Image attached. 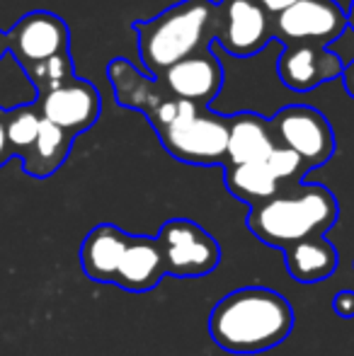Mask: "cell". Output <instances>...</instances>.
Listing matches in <instances>:
<instances>
[{
    "label": "cell",
    "mask_w": 354,
    "mask_h": 356,
    "mask_svg": "<svg viewBox=\"0 0 354 356\" xmlns=\"http://www.w3.org/2000/svg\"><path fill=\"white\" fill-rule=\"evenodd\" d=\"M293 308L279 291L246 286L231 291L209 315V337L228 354H262L291 334Z\"/></svg>",
    "instance_id": "6da1fadb"
},
{
    "label": "cell",
    "mask_w": 354,
    "mask_h": 356,
    "mask_svg": "<svg viewBox=\"0 0 354 356\" xmlns=\"http://www.w3.org/2000/svg\"><path fill=\"white\" fill-rule=\"evenodd\" d=\"M214 0H182L158 17L134 22L136 47L146 75L158 80L168 68L214 47Z\"/></svg>",
    "instance_id": "7a4b0ae2"
},
{
    "label": "cell",
    "mask_w": 354,
    "mask_h": 356,
    "mask_svg": "<svg viewBox=\"0 0 354 356\" xmlns=\"http://www.w3.org/2000/svg\"><path fill=\"white\" fill-rule=\"evenodd\" d=\"M340 207L335 194L323 184H293L284 187L269 202L252 207L248 228L260 243L287 250L311 238H323L337 223Z\"/></svg>",
    "instance_id": "3957f363"
},
{
    "label": "cell",
    "mask_w": 354,
    "mask_h": 356,
    "mask_svg": "<svg viewBox=\"0 0 354 356\" xmlns=\"http://www.w3.org/2000/svg\"><path fill=\"white\" fill-rule=\"evenodd\" d=\"M231 117L192 107L158 134L172 158L189 165H226Z\"/></svg>",
    "instance_id": "277c9868"
},
{
    "label": "cell",
    "mask_w": 354,
    "mask_h": 356,
    "mask_svg": "<svg viewBox=\"0 0 354 356\" xmlns=\"http://www.w3.org/2000/svg\"><path fill=\"white\" fill-rule=\"evenodd\" d=\"M107 78L112 83L114 99L122 107L136 109L143 117L151 122V127L156 129V134H161L163 129H168L177 117H182L187 109L197 107L192 102L177 99L163 88L161 80L148 78L146 73H138V68L134 63H129L127 58H114L107 66Z\"/></svg>",
    "instance_id": "5b68a950"
},
{
    "label": "cell",
    "mask_w": 354,
    "mask_h": 356,
    "mask_svg": "<svg viewBox=\"0 0 354 356\" xmlns=\"http://www.w3.org/2000/svg\"><path fill=\"white\" fill-rule=\"evenodd\" d=\"M163 248L166 274L175 279H199L218 267L221 248L218 243L194 220L170 218L163 223L156 235Z\"/></svg>",
    "instance_id": "8992f818"
},
{
    "label": "cell",
    "mask_w": 354,
    "mask_h": 356,
    "mask_svg": "<svg viewBox=\"0 0 354 356\" xmlns=\"http://www.w3.org/2000/svg\"><path fill=\"white\" fill-rule=\"evenodd\" d=\"M274 39V17L257 0H218L214 44L236 58L260 54Z\"/></svg>",
    "instance_id": "52a82bcc"
},
{
    "label": "cell",
    "mask_w": 354,
    "mask_h": 356,
    "mask_svg": "<svg viewBox=\"0 0 354 356\" xmlns=\"http://www.w3.org/2000/svg\"><path fill=\"white\" fill-rule=\"evenodd\" d=\"M269 122H272L277 143L296 153L303 160L306 170L321 168L335 153L332 127L316 107L289 104V107L279 109Z\"/></svg>",
    "instance_id": "ba28073f"
},
{
    "label": "cell",
    "mask_w": 354,
    "mask_h": 356,
    "mask_svg": "<svg viewBox=\"0 0 354 356\" xmlns=\"http://www.w3.org/2000/svg\"><path fill=\"white\" fill-rule=\"evenodd\" d=\"M347 27V13L335 0H298L274 17V39H282L284 47H328L340 39Z\"/></svg>",
    "instance_id": "9c48e42d"
},
{
    "label": "cell",
    "mask_w": 354,
    "mask_h": 356,
    "mask_svg": "<svg viewBox=\"0 0 354 356\" xmlns=\"http://www.w3.org/2000/svg\"><path fill=\"white\" fill-rule=\"evenodd\" d=\"M8 39V54L22 68L42 63L58 54H68L71 49V32L58 15L49 10H34L27 13L5 32Z\"/></svg>",
    "instance_id": "30bf717a"
},
{
    "label": "cell",
    "mask_w": 354,
    "mask_h": 356,
    "mask_svg": "<svg viewBox=\"0 0 354 356\" xmlns=\"http://www.w3.org/2000/svg\"><path fill=\"white\" fill-rule=\"evenodd\" d=\"M34 104H37L42 119H47L61 131L71 134L73 138L92 129L102 112V99H99L97 88L81 78H73L58 88L47 90V92H39Z\"/></svg>",
    "instance_id": "8fae6325"
},
{
    "label": "cell",
    "mask_w": 354,
    "mask_h": 356,
    "mask_svg": "<svg viewBox=\"0 0 354 356\" xmlns=\"http://www.w3.org/2000/svg\"><path fill=\"white\" fill-rule=\"evenodd\" d=\"M345 63L328 47H311V44H293L284 47L277 61L279 80L293 92H311L328 80L340 78Z\"/></svg>",
    "instance_id": "7c38bea8"
},
{
    "label": "cell",
    "mask_w": 354,
    "mask_h": 356,
    "mask_svg": "<svg viewBox=\"0 0 354 356\" xmlns=\"http://www.w3.org/2000/svg\"><path fill=\"white\" fill-rule=\"evenodd\" d=\"M158 80L172 97L192 102L197 107H209V102L216 99L223 88V66L216 54L209 49L175 63Z\"/></svg>",
    "instance_id": "4fadbf2b"
},
{
    "label": "cell",
    "mask_w": 354,
    "mask_h": 356,
    "mask_svg": "<svg viewBox=\"0 0 354 356\" xmlns=\"http://www.w3.org/2000/svg\"><path fill=\"white\" fill-rule=\"evenodd\" d=\"M163 277H166V259H163V248L158 238L129 235L114 286L143 293V291L156 289Z\"/></svg>",
    "instance_id": "5bb4252c"
},
{
    "label": "cell",
    "mask_w": 354,
    "mask_h": 356,
    "mask_svg": "<svg viewBox=\"0 0 354 356\" xmlns=\"http://www.w3.org/2000/svg\"><path fill=\"white\" fill-rule=\"evenodd\" d=\"M272 122L255 112H241L231 117L228 131V155L226 165L265 163L277 148ZM223 165V168H226Z\"/></svg>",
    "instance_id": "9a60e30c"
},
{
    "label": "cell",
    "mask_w": 354,
    "mask_h": 356,
    "mask_svg": "<svg viewBox=\"0 0 354 356\" xmlns=\"http://www.w3.org/2000/svg\"><path fill=\"white\" fill-rule=\"evenodd\" d=\"M127 243L129 233H124L117 225H95L81 245V267L86 277L99 284H114Z\"/></svg>",
    "instance_id": "2e32d148"
},
{
    "label": "cell",
    "mask_w": 354,
    "mask_h": 356,
    "mask_svg": "<svg viewBox=\"0 0 354 356\" xmlns=\"http://www.w3.org/2000/svg\"><path fill=\"white\" fill-rule=\"evenodd\" d=\"M284 259H287L291 279L301 284H318L335 274L340 264V252L330 240L311 238L284 250Z\"/></svg>",
    "instance_id": "e0dca14e"
},
{
    "label": "cell",
    "mask_w": 354,
    "mask_h": 356,
    "mask_svg": "<svg viewBox=\"0 0 354 356\" xmlns=\"http://www.w3.org/2000/svg\"><path fill=\"white\" fill-rule=\"evenodd\" d=\"M228 192L241 199L248 207H260L269 202L284 189V184L274 177L267 163H246V165H226L223 168Z\"/></svg>",
    "instance_id": "ac0fdd59"
},
{
    "label": "cell",
    "mask_w": 354,
    "mask_h": 356,
    "mask_svg": "<svg viewBox=\"0 0 354 356\" xmlns=\"http://www.w3.org/2000/svg\"><path fill=\"white\" fill-rule=\"evenodd\" d=\"M71 145H73L71 134L61 131L58 127L49 124L47 119H42L37 141H34L29 153L22 158L24 172L37 179L51 177V175L66 163L68 153H71Z\"/></svg>",
    "instance_id": "d6986e66"
},
{
    "label": "cell",
    "mask_w": 354,
    "mask_h": 356,
    "mask_svg": "<svg viewBox=\"0 0 354 356\" xmlns=\"http://www.w3.org/2000/svg\"><path fill=\"white\" fill-rule=\"evenodd\" d=\"M37 97L39 92L24 68L15 61L13 54H5L0 58V112L29 107L37 102Z\"/></svg>",
    "instance_id": "ffe728a7"
},
{
    "label": "cell",
    "mask_w": 354,
    "mask_h": 356,
    "mask_svg": "<svg viewBox=\"0 0 354 356\" xmlns=\"http://www.w3.org/2000/svg\"><path fill=\"white\" fill-rule=\"evenodd\" d=\"M3 114H5V136H8L10 150H13V155L24 158L39 136L42 114H39L37 104H29V107H19Z\"/></svg>",
    "instance_id": "44dd1931"
},
{
    "label": "cell",
    "mask_w": 354,
    "mask_h": 356,
    "mask_svg": "<svg viewBox=\"0 0 354 356\" xmlns=\"http://www.w3.org/2000/svg\"><path fill=\"white\" fill-rule=\"evenodd\" d=\"M24 73L29 75V80L34 83L37 92H47V90H54L58 85L73 80V61L71 54H58L54 58H47L42 63H34V66H27Z\"/></svg>",
    "instance_id": "7402d4cb"
},
{
    "label": "cell",
    "mask_w": 354,
    "mask_h": 356,
    "mask_svg": "<svg viewBox=\"0 0 354 356\" xmlns=\"http://www.w3.org/2000/svg\"><path fill=\"white\" fill-rule=\"evenodd\" d=\"M265 163L269 165V170L274 172V177H277L282 184H287V182L301 184L303 175L308 172L306 165H303V160L298 158L296 153H291L289 148H284V145H277L274 153L269 155Z\"/></svg>",
    "instance_id": "603a6c76"
},
{
    "label": "cell",
    "mask_w": 354,
    "mask_h": 356,
    "mask_svg": "<svg viewBox=\"0 0 354 356\" xmlns=\"http://www.w3.org/2000/svg\"><path fill=\"white\" fill-rule=\"evenodd\" d=\"M332 308H335V313L340 315V318H345V320L354 318V291L350 289L337 291L335 298H332Z\"/></svg>",
    "instance_id": "cb8c5ba5"
},
{
    "label": "cell",
    "mask_w": 354,
    "mask_h": 356,
    "mask_svg": "<svg viewBox=\"0 0 354 356\" xmlns=\"http://www.w3.org/2000/svg\"><path fill=\"white\" fill-rule=\"evenodd\" d=\"M257 3H260L272 17H277L279 13H284V10H289L291 5H296L298 0H257Z\"/></svg>",
    "instance_id": "d4e9b609"
},
{
    "label": "cell",
    "mask_w": 354,
    "mask_h": 356,
    "mask_svg": "<svg viewBox=\"0 0 354 356\" xmlns=\"http://www.w3.org/2000/svg\"><path fill=\"white\" fill-rule=\"evenodd\" d=\"M10 158H13V150H10L8 136H5V114L0 112V168H3Z\"/></svg>",
    "instance_id": "484cf974"
},
{
    "label": "cell",
    "mask_w": 354,
    "mask_h": 356,
    "mask_svg": "<svg viewBox=\"0 0 354 356\" xmlns=\"http://www.w3.org/2000/svg\"><path fill=\"white\" fill-rule=\"evenodd\" d=\"M340 78H342V85H345V92L354 99V58L345 66V71H342Z\"/></svg>",
    "instance_id": "4316f807"
},
{
    "label": "cell",
    "mask_w": 354,
    "mask_h": 356,
    "mask_svg": "<svg viewBox=\"0 0 354 356\" xmlns=\"http://www.w3.org/2000/svg\"><path fill=\"white\" fill-rule=\"evenodd\" d=\"M5 54H8V39H5V34L0 32V58H3Z\"/></svg>",
    "instance_id": "83f0119b"
},
{
    "label": "cell",
    "mask_w": 354,
    "mask_h": 356,
    "mask_svg": "<svg viewBox=\"0 0 354 356\" xmlns=\"http://www.w3.org/2000/svg\"><path fill=\"white\" fill-rule=\"evenodd\" d=\"M347 24H350L352 32H354V0L350 3V10H347Z\"/></svg>",
    "instance_id": "f1b7e54d"
}]
</instances>
